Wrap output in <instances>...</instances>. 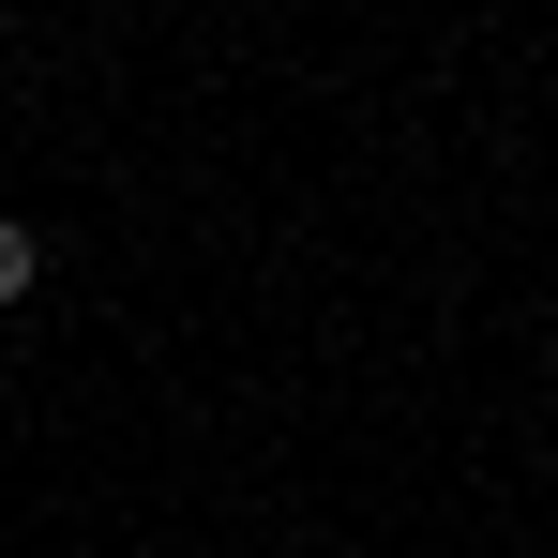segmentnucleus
Wrapping results in <instances>:
<instances>
[{
  "label": "nucleus",
  "instance_id": "1",
  "mask_svg": "<svg viewBox=\"0 0 558 558\" xmlns=\"http://www.w3.org/2000/svg\"><path fill=\"white\" fill-rule=\"evenodd\" d=\"M31 272H46V227H31V211H0V302H31Z\"/></svg>",
  "mask_w": 558,
  "mask_h": 558
},
{
  "label": "nucleus",
  "instance_id": "2",
  "mask_svg": "<svg viewBox=\"0 0 558 558\" xmlns=\"http://www.w3.org/2000/svg\"><path fill=\"white\" fill-rule=\"evenodd\" d=\"M544 106H558V76H544Z\"/></svg>",
  "mask_w": 558,
  "mask_h": 558
}]
</instances>
